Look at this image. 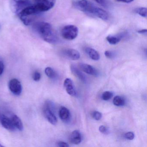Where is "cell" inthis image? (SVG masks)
Here are the masks:
<instances>
[{"label": "cell", "mask_w": 147, "mask_h": 147, "mask_svg": "<svg viewBox=\"0 0 147 147\" xmlns=\"http://www.w3.org/2000/svg\"><path fill=\"white\" fill-rule=\"evenodd\" d=\"M34 28L45 42L51 44L57 42L58 38L50 24L44 22H38L34 25Z\"/></svg>", "instance_id": "1"}, {"label": "cell", "mask_w": 147, "mask_h": 147, "mask_svg": "<svg viewBox=\"0 0 147 147\" xmlns=\"http://www.w3.org/2000/svg\"><path fill=\"white\" fill-rule=\"evenodd\" d=\"M4 68H5V66H4V63L2 61H0V76L3 74Z\"/></svg>", "instance_id": "31"}, {"label": "cell", "mask_w": 147, "mask_h": 147, "mask_svg": "<svg viewBox=\"0 0 147 147\" xmlns=\"http://www.w3.org/2000/svg\"><path fill=\"white\" fill-rule=\"evenodd\" d=\"M0 121L2 126L8 130L10 131H15L17 129L13 124L11 118L8 117L5 115H1Z\"/></svg>", "instance_id": "10"}, {"label": "cell", "mask_w": 147, "mask_h": 147, "mask_svg": "<svg viewBox=\"0 0 147 147\" xmlns=\"http://www.w3.org/2000/svg\"><path fill=\"white\" fill-rule=\"evenodd\" d=\"M1 111H0V119H1Z\"/></svg>", "instance_id": "34"}, {"label": "cell", "mask_w": 147, "mask_h": 147, "mask_svg": "<svg viewBox=\"0 0 147 147\" xmlns=\"http://www.w3.org/2000/svg\"><path fill=\"white\" fill-rule=\"evenodd\" d=\"M90 13L95 15L105 21H107L109 19V14L107 12L101 8L95 6L94 5L93 6Z\"/></svg>", "instance_id": "9"}, {"label": "cell", "mask_w": 147, "mask_h": 147, "mask_svg": "<svg viewBox=\"0 0 147 147\" xmlns=\"http://www.w3.org/2000/svg\"><path fill=\"white\" fill-rule=\"evenodd\" d=\"M69 141L73 144H78L81 142L82 136L79 131H74L69 136Z\"/></svg>", "instance_id": "16"}, {"label": "cell", "mask_w": 147, "mask_h": 147, "mask_svg": "<svg viewBox=\"0 0 147 147\" xmlns=\"http://www.w3.org/2000/svg\"><path fill=\"white\" fill-rule=\"evenodd\" d=\"M85 51L89 57L94 61H98L100 58V54L94 49L87 47L85 49Z\"/></svg>", "instance_id": "17"}, {"label": "cell", "mask_w": 147, "mask_h": 147, "mask_svg": "<svg viewBox=\"0 0 147 147\" xmlns=\"http://www.w3.org/2000/svg\"><path fill=\"white\" fill-rule=\"evenodd\" d=\"M57 144L58 147H69V146L67 143L62 141H58L57 143Z\"/></svg>", "instance_id": "30"}, {"label": "cell", "mask_w": 147, "mask_h": 147, "mask_svg": "<svg viewBox=\"0 0 147 147\" xmlns=\"http://www.w3.org/2000/svg\"><path fill=\"white\" fill-rule=\"evenodd\" d=\"M135 12L143 18H146L147 15V8L145 7H139L135 10Z\"/></svg>", "instance_id": "22"}, {"label": "cell", "mask_w": 147, "mask_h": 147, "mask_svg": "<svg viewBox=\"0 0 147 147\" xmlns=\"http://www.w3.org/2000/svg\"><path fill=\"white\" fill-rule=\"evenodd\" d=\"M105 55L107 58L109 59H112L115 56L114 53L110 51H105Z\"/></svg>", "instance_id": "27"}, {"label": "cell", "mask_w": 147, "mask_h": 147, "mask_svg": "<svg viewBox=\"0 0 147 147\" xmlns=\"http://www.w3.org/2000/svg\"><path fill=\"white\" fill-rule=\"evenodd\" d=\"M123 35H117V36L109 35L107 37L106 39L110 44L115 45L119 42L123 38Z\"/></svg>", "instance_id": "18"}, {"label": "cell", "mask_w": 147, "mask_h": 147, "mask_svg": "<svg viewBox=\"0 0 147 147\" xmlns=\"http://www.w3.org/2000/svg\"><path fill=\"white\" fill-rule=\"evenodd\" d=\"M78 28L76 26L69 25L64 26L61 31L63 37L68 40H72L77 37L78 36Z\"/></svg>", "instance_id": "4"}, {"label": "cell", "mask_w": 147, "mask_h": 147, "mask_svg": "<svg viewBox=\"0 0 147 147\" xmlns=\"http://www.w3.org/2000/svg\"><path fill=\"white\" fill-rule=\"evenodd\" d=\"M63 54L66 57L73 61L79 60L80 57V52L74 49H68L64 50Z\"/></svg>", "instance_id": "13"}, {"label": "cell", "mask_w": 147, "mask_h": 147, "mask_svg": "<svg viewBox=\"0 0 147 147\" xmlns=\"http://www.w3.org/2000/svg\"><path fill=\"white\" fill-rule=\"evenodd\" d=\"M70 70L72 74L82 82L86 83L87 82V79L86 76L80 70V69L78 68L75 65H71L70 66Z\"/></svg>", "instance_id": "14"}, {"label": "cell", "mask_w": 147, "mask_h": 147, "mask_svg": "<svg viewBox=\"0 0 147 147\" xmlns=\"http://www.w3.org/2000/svg\"><path fill=\"white\" fill-rule=\"evenodd\" d=\"M113 105L117 107L123 106L125 105V100L123 97L119 96H116L113 98Z\"/></svg>", "instance_id": "20"}, {"label": "cell", "mask_w": 147, "mask_h": 147, "mask_svg": "<svg viewBox=\"0 0 147 147\" xmlns=\"http://www.w3.org/2000/svg\"><path fill=\"white\" fill-rule=\"evenodd\" d=\"M63 86L67 93L70 96L76 97L77 96V92L74 86V83L71 79L67 78L64 80Z\"/></svg>", "instance_id": "11"}, {"label": "cell", "mask_w": 147, "mask_h": 147, "mask_svg": "<svg viewBox=\"0 0 147 147\" xmlns=\"http://www.w3.org/2000/svg\"><path fill=\"white\" fill-rule=\"evenodd\" d=\"M94 1L102 6L106 7L107 6V0H94Z\"/></svg>", "instance_id": "29"}, {"label": "cell", "mask_w": 147, "mask_h": 147, "mask_svg": "<svg viewBox=\"0 0 147 147\" xmlns=\"http://www.w3.org/2000/svg\"><path fill=\"white\" fill-rule=\"evenodd\" d=\"M113 94L112 92L110 91H106L104 92L101 95V98L104 100H108L111 99L113 96Z\"/></svg>", "instance_id": "23"}, {"label": "cell", "mask_w": 147, "mask_h": 147, "mask_svg": "<svg viewBox=\"0 0 147 147\" xmlns=\"http://www.w3.org/2000/svg\"><path fill=\"white\" fill-rule=\"evenodd\" d=\"M139 34H142V35H146L147 32V30L146 29L140 30L137 32Z\"/></svg>", "instance_id": "33"}, {"label": "cell", "mask_w": 147, "mask_h": 147, "mask_svg": "<svg viewBox=\"0 0 147 147\" xmlns=\"http://www.w3.org/2000/svg\"><path fill=\"white\" fill-rule=\"evenodd\" d=\"M59 117L61 120L65 123H68L71 119V113L68 109L62 107L60 108L59 112Z\"/></svg>", "instance_id": "15"}, {"label": "cell", "mask_w": 147, "mask_h": 147, "mask_svg": "<svg viewBox=\"0 0 147 147\" xmlns=\"http://www.w3.org/2000/svg\"><path fill=\"white\" fill-rule=\"evenodd\" d=\"M118 2H123L125 3H130L134 1V0H116Z\"/></svg>", "instance_id": "32"}, {"label": "cell", "mask_w": 147, "mask_h": 147, "mask_svg": "<svg viewBox=\"0 0 147 147\" xmlns=\"http://www.w3.org/2000/svg\"><path fill=\"white\" fill-rule=\"evenodd\" d=\"M0 147H3V146H2L1 144H0Z\"/></svg>", "instance_id": "35"}, {"label": "cell", "mask_w": 147, "mask_h": 147, "mask_svg": "<svg viewBox=\"0 0 147 147\" xmlns=\"http://www.w3.org/2000/svg\"><path fill=\"white\" fill-rule=\"evenodd\" d=\"M45 71L46 76L49 78H50V79H55L56 77V73L52 68L50 67H47L45 68Z\"/></svg>", "instance_id": "21"}, {"label": "cell", "mask_w": 147, "mask_h": 147, "mask_svg": "<svg viewBox=\"0 0 147 147\" xmlns=\"http://www.w3.org/2000/svg\"><path fill=\"white\" fill-rule=\"evenodd\" d=\"M99 130L101 133L105 135H107L109 133V131L108 128L104 125H101L100 126L99 128Z\"/></svg>", "instance_id": "26"}, {"label": "cell", "mask_w": 147, "mask_h": 147, "mask_svg": "<svg viewBox=\"0 0 147 147\" xmlns=\"http://www.w3.org/2000/svg\"><path fill=\"white\" fill-rule=\"evenodd\" d=\"M92 116L95 120H99L102 118V115L101 113L98 111H94L92 113Z\"/></svg>", "instance_id": "24"}, {"label": "cell", "mask_w": 147, "mask_h": 147, "mask_svg": "<svg viewBox=\"0 0 147 147\" xmlns=\"http://www.w3.org/2000/svg\"><path fill=\"white\" fill-rule=\"evenodd\" d=\"M11 118L12 120L14 126L17 129H18L19 131H22L24 129V125L19 117H18L17 115H13Z\"/></svg>", "instance_id": "19"}, {"label": "cell", "mask_w": 147, "mask_h": 147, "mask_svg": "<svg viewBox=\"0 0 147 147\" xmlns=\"http://www.w3.org/2000/svg\"><path fill=\"white\" fill-rule=\"evenodd\" d=\"M93 4L87 0H79L75 4V6L78 10L84 12L89 13Z\"/></svg>", "instance_id": "8"}, {"label": "cell", "mask_w": 147, "mask_h": 147, "mask_svg": "<svg viewBox=\"0 0 147 147\" xmlns=\"http://www.w3.org/2000/svg\"><path fill=\"white\" fill-rule=\"evenodd\" d=\"M53 105L50 102H48L45 104V107L43 109V113L45 117L49 122L53 125H55L57 122V119L53 112Z\"/></svg>", "instance_id": "6"}, {"label": "cell", "mask_w": 147, "mask_h": 147, "mask_svg": "<svg viewBox=\"0 0 147 147\" xmlns=\"http://www.w3.org/2000/svg\"><path fill=\"white\" fill-rule=\"evenodd\" d=\"M78 67L81 70L83 71L88 74L94 76H97L98 75L97 69L89 64L84 63H79L78 64Z\"/></svg>", "instance_id": "12"}, {"label": "cell", "mask_w": 147, "mask_h": 147, "mask_svg": "<svg viewBox=\"0 0 147 147\" xmlns=\"http://www.w3.org/2000/svg\"><path fill=\"white\" fill-rule=\"evenodd\" d=\"M9 88L11 92L15 95H20L22 92V85L20 82L17 79H12L10 81Z\"/></svg>", "instance_id": "7"}, {"label": "cell", "mask_w": 147, "mask_h": 147, "mask_svg": "<svg viewBox=\"0 0 147 147\" xmlns=\"http://www.w3.org/2000/svg\"><path fill=\"white\" fill-rule=\"evenodd\" d=\"M39 13L34 5H32L24 9L18 15L23 23L27 26L31 24L35 16Z\"/></svg>", "instance_id": "2"}, {"label": "cell", "mask_w": 147, "mask_h": 147, "mask_svg": "<svg viewBox=\"0 0 147 147\" xmlns=\"http://www.w3.org/2000/svg\"><path fill=\"white\" fill-rule=\"evenodd\" d=\"M41 74L39 72H36L33 75V79L35 81H38L41 79Z\"/></svg>", "instance_id": "28"}, {"label": "cell", "mask_w": 147, "mask_h": 147, "mask_svg": "<svg viewBox=\"0 0 147 147\" xmlns=\"http://www.w3.org/2000/svg\"><path fill=\"white\" fill-rule=\"evenodd\" d=\"M124 137L126 139L132 140L135 138V136L134 132H132V131H129V132L125 133Z\"/></svg>", "instance_id": "25"}, {"label": "cell", "mask_w": 147, "mask_h": 147, "mask_svg": "<svg viewBox=\"0 0 147 147\" xmlns=\"http://www.w3.org/2000/svg\"><path fill=\"white\" fill-rule=\"evenodd\" d=\"M11 10L13 12L18 14L24 9L31 5L29 0H11Z\"/></svg>", "instance_id": "3"}, {"label": "cell", "mask_w": 147, "mask_h": 147, "mask_svg": "<svg viewBox=\"0 0 147 147\" xmlns=\"http://www.w3.org/2000/svg\"><path fill=\"white\" fill-rule=\"evenodd\" d=\"M56 0H36L34 6L39 13L47 11L55 6Z\"/></svg>", "instance_id": "5"}]
</instances>
